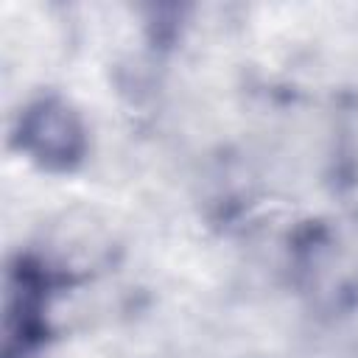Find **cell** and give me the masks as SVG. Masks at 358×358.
Here are the masks:
<instances>
[{"instance_id": "6da1fadb", "label": "cell", "mask_w": 358, "mask_h": 358, "mask_svg": "<svg viewBox=\"0 0 358 358\" xmlns=\"http://www.w3.org/2000/svg\"><path fill=\"white\" fill-rule=\"evenodd\" d=\"M22 145L48 165H70L84 145L76 115L59 101H39L22 117Z\"/></svg>"}, {"instance_id": "7a4b0ae2", "label": "cell", "mask_w": 358, "mask_h": 358, "mask_svg": "<svg viewBox=\"0 0 358 358\" xmlns=\"http://www.w3.org/2000/svg\"><path fill=\"white\" fill-rule=\"evenodd\" d=\"M42 280L36 268L28 263H20V268H11L8 285H6V355L11 358L14 344L20 341V352L28 350L31 341H36L42 327Z\"/></svg>"}]
</instances>
